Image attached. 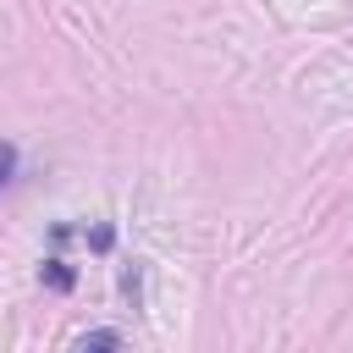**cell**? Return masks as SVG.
Instances as JSON below:
<instances>
[{"label":"cell","mask_w":353,"mask_h":353,"mask_svg":"<svg viewBox=\"0 0 353 353\" xmlns=\"http://www.w3.org/2000/svg\"><path fill=\"white\" fill-rule=\"evenodd\" d=\"M77 353H121V336H116V331H88Z\"/></svg>","instance_id":"obj_1"},{"label":"cell","mask_w":353,"mask_h":353,"mask_svg":"<svg viewBox=\"0 0 353 353\" xmlns=\"http://www.w3.org/2000/svg\"><path fill=\"white\" fill-rule=\"evenodd\" d=\"M11 171H17V149H11V143H0V188L11 182Z\"/></svg>","instance_id":"obj_2"}]
</instances>
